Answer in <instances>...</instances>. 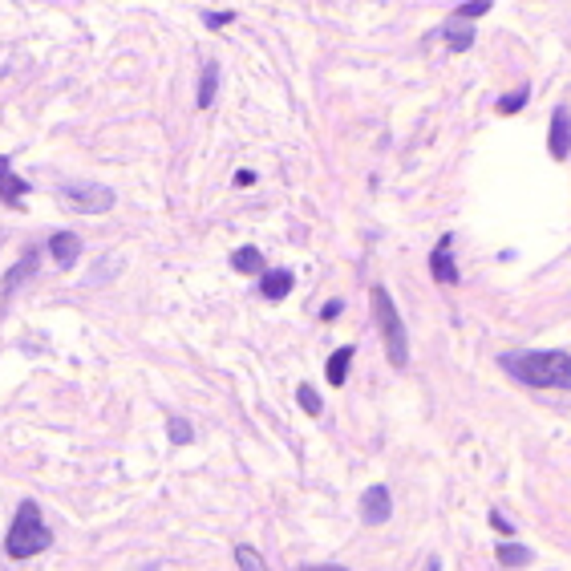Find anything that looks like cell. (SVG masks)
<instances>
[{
	"label": "cell",
	"instance_id": "cell-1",
	"mask_svg": "<svg viewBox=\"0 0 571 571\" xmlns=\"http://www.w3.org/2000/svg\"><path fill=\"white\" fill-rule=\"evenodd\" d=\"M502 369L523 385H535V389H571V353H563V349L502 353Z\"/></svg>",
	"mask_w": 571,
	"mask_h": 571
},
{
	"label": "cell",
	"instance_id": "cell-2",
	"mask_svg": "<svg viewBox=\"0 0 571 571\" xmlns=\"http://www.w3.org/2000/svg\"><path fill=\"white\" fill-rule=\"evenodd\" d=\"M53 547V531L45 527V515L33 499H24L8 523V535H4V555L8 559H33L41 551Z\"/></svg>",
	"mask_w": 571,
	"mask_h": 571
},
{
	"label": "cell",
	"instance_id": "cell-3",
	"mask_svg": "<svg viewBox=\"0 0 571 571\" xmlns=\"http://www.w3.org/2000/svg\"><path fill=\"white\" fill-rule=\"evenodd\" d=\"M373 320H377V333H381V340H385L389 365H393V369H405V365H409V336H405V320H402V312H397V304H393V296H389L385 284L373 288Z\"/></svg>",
	"mask_w": 571,
	"mask_h": 571
},
{
	"label": "cell",
	"instance_id": "cell-4",
	"mask_svg": "<svg viewBox=\"0 0 571 571\" xmlns=\"http://www.w3.org/2000/svg\"><path fill=\"white\" fill-rule=\"evenodd\" d=\"M61 203L73 207L77 215H106L114 211L118 195L110 187H101V183H69V187H61Z\"/></svg>",
	"mask_w": 571,
	"mask_h": 571
},
{
	"label": "cell",
	"instance_id": "cell-5",
	"mask_svg": "<svg viewBox=\"0 0 571 571\" xmlns=\"http://www.w3.org/2000/svg\"><path fill=\"white\" fill-rule=\"evenodd\" d=\"M389 515H393V495H389V486H385V482L369 486V490L361 495V523L381 527V523H389Z\"/></svg>",
	"mask_w": 571,
	"mask_h": 571
},
{
	"label": "cell",
	"instance_id": "cell-6",
	"mask_svg": "<svg viewBox=\"0 0 571 571\" xmlns=\"http://www.w3.org/2000/svg\"><path fill=\"white\" fill-rule=\"evenodd\" d=\"M454 235H442L438 239V247L429 251V276L438 280V284H458L462 280V272H458V263H454Z\"/></svg>",
	"mask_w": 571,
	"mask_h": 571
},
{
	"label": "cell",
	"instance_id": "cell-7",
	"mask_svg": "<svg viewBox=\"0 0 571 571\" xmlns=\"http://www.w3.org/2000/svg\"><path fill=\"white\" fill-rule=\"evenodd\" d=\"M547 150L555 163H563L571 154V110L568 106H559L555 114H551V134H547Z\"/></svg>",
	"mask_w": 571,
	"mask_h": 571
},
{
	"label": "cell",
	"instance_id": "cell-8",
	"mask_svg": "<svg viewBox=\"0 0 571 571\" xmlns=\"http://www.w3.org/2000/svg\"><path fill=\"white\" fill-rule=\"evenodd\" d=\"M49 256L57 260V267H73L81 256V235L77 231H53L49 235Z\"/></svg>",
	"mask_w": 571,
	"mask_h": 571
},
{
	"label": "cell",
	"instance_id": "cell-9",
	"mask_svg": "<svg viewBox=\"0 0 571 571\" xmlns=\"http://www.w3.org/2000/svg\"><path fill=\"white\" fill-rule=\"evenodd\" d=\"M495 559H499V568H502V571H519V568H531V563H535V551L527 547V543L502 539L499 551H495Z\"/></svg>",
	"mask_w": 571,
	"mask_h": 571
},
{
	"label": "cell",
	"instance_id": "cell-10",
	"mask_svg": "<svg viewBox=\"0 0 571 571\" xmlns=\"http://www.w3.org/2000/svg\"><path fill=\"white\" fill-rule=\"evenodd\" d=\"M292 284H296V276L288 267H272V272L260 276V296L263 300H284L288 292H292Z\"/></svg>",
	"mask_w": 571,
	"mask_h": 571
},
{
	"label": "cell",
	"instance_id": "cell-11",
	"mask_svg": "<svg viewBox=\"0 0 571 571\" xmlns=\"http://www.w3.org/2000/svg\"><path fill=\"white\" fill-rule=\"evenodd\" d=\"M37 267H41V251L33 247V251H24L21 260L13 263V272L4 276V296H13V292H17V288H21L28 276H37Z\"/></svg>",
	"mask_w": 571,
	"mask_h": 571
},
{
	"label": "cell",
	"instance_id": "cell-12",
	"mask_svg": "<svg viewBox=\"0 0 571 571\" xmlns=\"http://www.w3.org/2000/svg\"><path fill=\"white\" fill-rule=\"evenodd\" d=\"M442 41L450 45V53H470V45H474V24L454 17V21L442 24Z\"/></svg>",
	"mask_w": 571,
	"mask_h": 571
},
{
	"label": "cell",
	"instance_id": "cell-13",
	"mask_svg": "<svg viewBox=\"0 0 571 571\" xmlns=\"http://www.w3.org/2000/svg\"><path fill=\"white\" fill-rule=\"evenodd\" d=\"M215 94H219V61H203V73H199V97H195V106H199V110H211Z\"/></svg>",
	"mask_w": 571,
	"mask_h": 571
},
{
	"label": "cell",
	"instance_id": "cell-14",
	"mask_svg": "<svg viewBox=\"0 0 571 571\" xmlns=\"http://www.w3.org/2000/svg\"><path fill=\"white\" fill-rule=\"evenodd\" d=\"M353 357H357V349L353 345H340L333 357H329V365H324V377H329V385H345L349 381V365H353Z\"/></svg>",
	"mask_w": 571,
	"mask_h": 571
},
{
	"label": "cell",
	"instance_id": "cell-15",
	"mask_svg": "<svg viewBox=\"0 0 571 571\" xmlns=\"http://www.w3.org/2000/svg\"><path fill=\"white\" fill-rule=\"evenodd\" d=\"M231 267L243 272V276H263V272H267L260 247H239V251H231Z\"/></svg>",
	"mask_w": 571,
	"mask_h": 571
},
{
	"label": "cell",
	"instance_id": "cell-16",
	"mask_svg": "<svg viewBox=\"0 0 571 571\" xmlns=\"http://www.w3.org/2000/svg\"><path fill=\"white\" fill-rule=\"evenodd\" d=\"M167 433L174 446H190L195 442V426H190L183 413H167Z\"/></svg>",
	"mask_w": 571,
	"mask_h": 571
},
{
	"label": "cell",
	"instance_id": "cell-17",
	"mask_svg": "<svg viewBox=\"0 0 571 571\" xmlns=\"http://www.w3.org/2000/svg\"><path fill=\"white\" fill-rule=\"evenodd\" d=\"M296 402H300V409H304L308 417H320V413H324V402H320V393L312 389L308 381H304V385H296Z\"/></svg>",
	"mask_w": 571,
	"mask_h": 571
},
{
	"label": "cell",
	"instance_id": "cell-18",
	"mask_svg": "<svg viewBox=\"0 0 571 571\" xmlns=\"http://www.w3.org/2000/svg\"><path fill=\"white\" fill-rule=\"evenodd\" d=\"M235 563H239V571H267L263 555L251 547V543H239V547H235Z\"/></svg>",
	"mask_w": 571,
	"mask_h": 571
},
{
	"label": "cell",
	"instance_id": "cell-19",
	"mask_svg": "<svg viewBox=\"0 0 571 571\" xmlns=\"http://www.w3.org/2000/svg\"><path fill=\"white\" fill-rule=\"evenodd\" d=\"M24 190H28V183H21L17 174H4V179H0V199H4L8 207H21V195H24Z\"/></svg>",
	"mask_w": 571,
	"mask_h": 571
},
{
	"label": "cell",
	"instance_id": "cell-20",
	"mask_svg": "<svg viewBox=\"0 0 571 571\" xmlns=\"http://www.w3.org/2000/svg\"><path fill=\"white\" fill-rule=\"evenodd\" d=\"M527 97H531V85H515L506 97H499V114H519L527 106Z\"/></svg>",
	"mask_w": 571,
	"mask_h": 571
},
{
	"label": "cell",
	"instance_id": "cell-21",
	"mask_svg": "<svg viewBox=\"0 0 571 571\" xmlns=\"http://www.w3.org/2000/svg\"><path fill=\"white\" fill-rule=\"evenodd\" d=\"M490 13V0H466V4H458V21H474V17H486Z\"/></svg>",
	"mask_w": 571,
	"mask_h": 571
},
{
	"label": "cell",
	"instance_id": "cell-22",
	"mask_svg": "<svg viewBox=\"0 0 571 571\" xmlns=\"http://www.w3.org/2000/svg\"><path fill=\"white\" fill-rule=\"evenodd\" d=\"M231 21H235V13H203V24H207V28H215V33H219V28H227Z\"/></svg>",
	"mask_w": 571,
	"mask_h": 571
},
{
	"label": "cell",
	"instance_id": "cell-23",
	"mask_svg": "<svg viewBox=\"0 0 571 571\" xmlns=\"http://www.w3.org/2000/svg\"><path fill=\"white\" fill-rule=\"evenodd\" d=\"M486 519H490V527H495V531H502V535H506V539H515V523H511V519H506V515H502V511H490V515H486Z\"/></svg>",
	"mask_w": 571,
	"mask_h": 571
},
{
	"label": "cell",
	"instance_id": "cell-24",
	"mask_svg": "<svg viewBox=\"0 0 571 571\" xmlns=\"http://www.w3.org/2000/svg\"><path fill=\"white\" fill-rule=\"evenodd\" d=\"M340 312H345V304H340V300H329V304L320 308V320H336Z\"/></svg>",
	"mask_w": 571,
	"mask_h": 571
},
{
	"label": "cell",
	"instance_id": "cell-25",
	"mask_svg": "<svg viewBox=\"0 0 571 571\" xmlns=\"http://www.w3.org/2000/svg\"><path fill=\"white\" fill-rule=\"evenodd\" d=\"M296 571H349L345 563H304V568H296Z\"/></svg>",
	"mask_w": 571,
	"mask_h": 571
},
{
	"label": "cell",
	"instance_id": "cell-26",
	"mask_svg": "<svg viewBox=\"0 0 571 571\" xmlns=\"http://www.w3.org/2000/svg\"><path fill=\"white\" fill-rule=\"evenodd\" d=\"M235 187H256V174L251 170H235Z\"/></svg>",
	"mask_w": 571,
	"mask_h": 571
},
{
	"label": "cell",
	"instance_id": "cell-27",
	"mask_svg": "<svg viewBox=\"0 0 571 571\" xmlns=\"http://www.w3.org/2000/svg\"><path fill=\"white\" fill-rule=\"evenodd\" d=\"M8 167H13V158H8V154H0V179L8 174Z\"/></svg>",
	"mask_w": 571,
	"mask_h": 571
}]
</instances>
